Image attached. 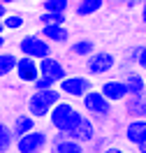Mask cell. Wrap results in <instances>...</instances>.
<instances>
[{
    "instance_id": "cell-1",
    "label": "cell",
    "mask_w": 146,
    "mask_h": 153,
    "mask_svg": "<svg viewBox=\"0 0 146 153\" xmlns=\"http://www.w3.org/2000/svg\"><path fill=\"white\" fill-rule=\"evenodd\" d=\"M79 109H81V114L88 116L97 128H100V125H107L109 121H111V116H114V105L107 102L97 88L88 91L86 95L81 97V107H79Z\"/></svg>"
},
{
    "instance_id": "cell-2",
    "label": "cell",
    "mask_w": 146,
    "mask_h": 153,
    "mask_svg": "<svg viewBox=\"0 0 146 153\" xmlns=\"http://www.w3.org/2000/svg\"><path fill=\"white\" fill-rule=\"evenodd\" d=\"M81 118H84L81 109H79L74 102H70V100H60L47 116L51 130H53V132H63V134H67Z\"/></svg>"
},
{
    "instance_id": "cell-3",
    "label": "cell",
    "mask_w": 146,
    "mask_h": 153,
    "mask_svg": "<svg viewBox=\"0 0 146 153\" xmlns=\"http://www.w3.org/2000/svg\"><path fill=\"white\" fill-rule=\"evenodd\" d=\"M63 95L58 88H49V91H33L26 102V114L33 116L35 121H44L49 116V111L58 105Z\"/></svg>"
},
{
    "instance_id": "cell-4",
    "label": "cell",
    "mask_w": 146,
    "mask_h": 153,
    "mask_svg": "<svg viewBox=\"0 0 146 153\" xmlns=\"http://www.w3.org/2000/svg\"><path fill=\"white\" fill-rule=\"evenodd\" d=\"M16 49H19V56L23 58H33V60H44V58L53 56V47L49 44L47 39H42L37 33H26L23 37L16 42Z\"/></svg>"
},
{
    "instance_id": "cell-5",
    "label": "cell",
    "mask_w": 146,
    "mask_h": 153,
    "mask_svg": "<svg viewBox=\"0 0 146 153\" xmlns=\"http://www.w3.org/2000/svg\"><path fill=\"white\" fill-rule=\"evenodd\" d=\"M84 70H86L88 79H95V76H107L109 79V74L116 70V56L109 53V51L97 49L95 53H90L84 60Z\"/></svg>"
},
{
    "instance_id": "cell-6",
    "label": "cell",
    "mask_w": 146,
    "mask_h": 153,
    "mask_svg": "<svg viewBox=\"0 0 146 153\" xmlns=\"http://www.w3.org/2000/svg\"><path fill=\"white\" fill-rule=\"evenodd\" d=\"M56 88L60 91L63 100L67 97L70 102H72V100H81L88 91H93V88H95V81L88 79L86 74H67L63 81H58Z\"/></svg>"
},
{
    "instance_id": "cell-7",
    "label": "cell",
    "mask_w": 146,
    "mask_h": 153,
    "mask_svg": "<svg viewBox=\"0 0 146 153\" xmlns=\"http://www.w3.org/2000/svg\"><path fill=\"white\" fill-rule=\"evenodd\" d=\"M49 139H51L49 130L37 128L33 132L23 134L21 139H16L14 149H16V153H47L49 151Z\"/></svg>"
},
{
    "instance_id": "cell-8",
    "label": "cell",
    "mask_w": 146,
    "mask_h": 153,
    "mask_svg": "<svg viewBox=\"0 0 146 153\" xmlns=\"http://www.w3.org/2000/svg\"><path fill=\"white\" fill-rule=\"evenodd\" d=\"M97 91H100V93H102V97H104L107 102H111V105H123V102L127 100V91H125L123 81H121L118 76L104 79V81L97 86Z\"/></svg>"
},
{
    "instance_id": "cell-9",
    "label": "cell",
    "mask_w": 146,
    "mask_h": 153,
    "mask_svg": "<svg viewBox=\"0 0 146 153\" xmlns=\"http://www.w3.org/2000/svg\"><path fill=\"white\" fill-rule=\"evenodd\" d=\"M97 132H100V130H97V125L93 123L88 116H84V118H81V121H79V123L67 132V137L72 139V142L81 144V146H88V144L97 137Z\"/></svg>"
},
{
    "instance_id": "cell-10",
    "label": "cell",
    "mask_w": 146,
    "mask_h": 153,
    "mask_svg": "<svg viewBox=\"0 0 146 153\" xmlns=\"http://www.w3.org/2000/svg\"><path fill=\"white\" fill-rule=\"evenodd\" d=\"M37 72H39V76H49V79L63 81V79L70 74V67L65 65L60 58L51 56V58H44V60L37 63Z\"/></svg>"
},
{
    "instance_id": "cell-11",
    "label": "cell",
    "mask_w": 146,
    "mask_h": 153,
    "mask_svg": "<svg viewBox=\"0 0 146 153\" xmlns=\"http://www.w3.org/2000/svg\"><path fill=\"white\" fill-rule=\"evenodd\" d=\"M123 137L130 146L139 149L146 142V118H130L123 125Z\"/></svg>"
},
{
    "instance_id": "cell-12",
    "label": "cell",
    "mask_w": 146,
    "mask_h": 153,
    "mask_svg": "<svg viewBox=\"0 0 146 153\" xmlns=\"http://www.w3.org/2000/svg\"><path fill=\"white\" fill-rule=\"evenodd\" d=\"M42 39H47L51 47H67L72 42V35H70V28L67 26H39V33H37Z\"/></svg>"
},
{
    "instance_id": "cell-13",
    "label": "cell",
    "mask_w": 146,
    "mask_h": 153,
    "mask_svg": "<svg viewBox=\"0 0 146 153\" xmlns=\"http://www.w3.org/2000/svg\"><path fill=\"white\" fill-rule=\"evenodd\" d=\"M49 153H88V149L77 142H72L67 134L53 132L51 139H49Z\"/></svg>"
},
{
    "instance_id": "cell-14",
    "label": "cell",
    "mask_w": 146,
    "mask_h": 153,
    "mask_svg": "<svg viewBox=\"0 0 146 153\" xmlns=\"http://www.w3.org/2000/svg\"><path fill=\"white\" fill-rule=\"evenodd\" d=\"M118 79L123 81V86L127 91V97H139L146 93V81H144V74L139 70H130L123 76H118Z\"/></svg>"
},
{
    "instance_id": "cell-15",
    "label": "cell",
    "mask_w": 146,
    "mask_h": 153,
    "mask_svg": "<svg viewBox=\"0 0 146 153\" xmlns=\"http://www.w3.org/2000/svg\"><path fill=\"white\" fill-rule=\"evenodd\" d=\"M37 128H39V123L33 118V116H28L26 111H23V114H16V116H14V121L10 123V130H12L14 142H16V139H21L23 134H28V132H33V130H37Z\"/></svg>"
},
{
    "instance_id": "cell-16",
    "label": "cell",
    "mask_w": 146,
    "mask_h": 153,
    "mask_svg": "<svg viewBox=\"0 0 146 153\" xmlns=\"http://www.w3.org/2000/svg\"><path fill=\"white\" fill-rule=\"evenodd\" d=\"M14 74L19 79L21 84H33L35 79H37V60H33V58H23L19 56L16 60V70H14Z\"/></svg>"
},
{
    "instance_id": "cell-17",
    "label": "cell",
    "mask_w": 146,
    "mask_h": 153,
    "mask_svg": "<svg viewBox=\"0 0 146 153\" xmlns=\"http://www.w3.org/2000/svg\"><path fill=\"white\" fill-rule=\"evenodd\" d=\"M97 47H95V42L93 39H88V37H79V39H72L67 44V53L72 58H81V60H86L90 53H95Z\"/></svg>"
},
{
    "instance_id": "cell-18",
    "label": "cell",
    "mask_w": 146,
    "mask_h": 153,
    "mask_svg": "<svg viewBox=\"0 0 146 153\" xmlns=\"http://www.w3.org/2000/svg\"><path fill=\"white\" fill-rule=\"evenodd\" d=\"M104 7V0H77L72 2V14L79 16V19H86V16H93Z\"/></svg>"
},
{
    "instance_id": "cell-19",
    "label": "cell",
    "mask_w": 146,
    "mask_h": 153,
    "mask_svg": "<svg viewBox=\"0 0 146 153\" xmlns=\"http://www.w3.org/2000/svg\"><path fill=\"white\" fill-rule=\"evenodd\" d=\"M123 111H125L127 121L130 118H146V97L139 95V97H127L123 102Z\"/></svg>"
},
{
    "instance_id": "cell-20",
    "label": "cell",
    "mask_w": 146,
    "mask_h": 153,
    "mask_svg": "<svg viewBox=\"0 0 146 153\" xmlns=\"http://www.w3.org/2000/svg\"><path fill=\"white\" fill-rule=\"evenodd\" d=\"M16 60H19V56L14 51H0V79H7L10 74H14Z\"/></svg>"
},
{
    "instance_id": "cell-21",
    "label": "cell",
    "mask_w": 146,
    "mask_h": 153,
    "mask_svg": "<svg viewBox=\"0 0 146 153\" xmlns=\"http://www.w3.org/2000/svg\"><path fill=\"white\" fill-rule=\"evenodd\" d=\"M72 2L70 0H42L39 12H51V14H70Z\"/></svg>"
},
{
    "instance_id": "cell-22",
    "label": "cell",
    "mask_w": 146,
    "mask_h": 153,
    "mask_svg": "<svg viewBox=\"0 0 146 153\" xmlns=\"http://www.w3.org/2000/svg\"><path fill=\"white\" fill-rule=\"evenodd\" d=\"M23 26H26V16L21 12H10L2 19V28L7 33H19V30H23Z\"/></svg>"
},
{
    "instance_id": "cell-23",
    "label": "cell",
    "mask_w": 146,
    "mask_h": 153,
    "mask_svg": "<svg viewBox=\"0 0 146 153\" xmlns=\"http://www.w3.org/2000/svg\"><path fill=\"white\" fill-rule=\"evenodd\" d=\"M39 26H67V14H51V12H39L37 14Z\"/></svg>"
},
{
    "instance_id": "cell-24",
    "label": "cell",
    "mask_w": 146,
    "mask_h": 153,
    "mask_svg": "<svg viewBox=\"0 0 146 153\" xmlns=\"http://www.w3.org/2000/svg\"><path fill=\"white\" fill-rule=\"evenodd\" d=\"M14 149V137H12L10 123L0 121V153H10Z\"/></svg>"
},
{
    "instance_id": "cell-25",
    "label": "cell",
    "mask_w": 146,
    "mask_h": 153,
    "mask_svg": "<svg viewBox=\"0 0 146 153\" xmlns=\"http://www.w3.org/2000/svg\"><path fill=\"white\" fill-rule=\"evenodd\" d=\"M30 86H33V91H49V88H56V86H58V81H56V79H49V76H39L37 74V79H35Z\"/></svg>"
},
{
    "instance_id": "cell-26",
    "label": "cell",
    "mask_w": 146,
    "mask_h": 153,
    "mask_svg": "<svg viewBox=\"0 0 146 153\" xmlns=\"http://www.w3.org/2000/svg\"><path fill=\"white\" fill-rule=\"evenodd\" d=\"M107 146H111V144H109V137H107V134H100V132H97V137L88 144L86 149H93V153H102Z\"/></svg>"
},
{
    "instance_id": "cell-27",
    "label": "cell",
    "mask_w": 146,
    "mask_h": 153,
    "mask_svg": "<svg viewBox=\"0 0 146 153\" xmlns=\"http://www.w3.org/2000/svg\"><path fill=\"white\" fill-rule=\"evenodd\" d=\"M137 70L139 72H146V44L139 47V56H137Z\"/></svg>"
},
{
    "instance_id": "cell-28",
    "label": "cell",
    "mask_w": 146,
    "mask_h": 153,
    "mask_svg": "<svg viewBox=\"0 0 146 153\" xmlns=\"http://www.w3.org/2000/svg\"><path fill=\"white\" fill-rule=\"evenodd\" d=\"M102 153H125V151H123L121 146H116V144H111V146H107V149H104Z\"/></svg>"
},
{
    "instance_id": "cell-29",
    "label": "cell",
    "mask_w": 146,
    "mask_h": 153,
    "mask_svg": "<svg viewBox=\"0 0 146 153\" xmlns=\"http://www.w3.org/2000/svg\"><path fill=\"white\" fill-rule=\"evenodd\" d=\"M7 14H10V10H7V2H0V21L5 19Z\"/></svg>"
},
{
    "instance_id": "cell-30",
    "label": "cell",
    "mask_w": 146,
    "mask_h": 153,
    "mask_svg": "<svg viewBox=\"0 0 146 153\" xmlns=\"http://www.w3.org/2000/svg\"><path fill=\"white\" fill-rule=\"evenodd\" d=\"M139 16H142V23H146V0L142 2V12H139Z\"/></svg>"
},
{
    "instance_id": "cell-31",
    "label": "cell",
    "mask_w": 146,
    "mask_h": 153,
    "mask_svg": "<svg viewBox=\"0 0 146 153\" xmlns=\"http://www.w3.org/2000/svg\"><path fill=\"white\" fill-rule=\"evenodd\" d=\"M5 47H7V37L0 35V51H5Z\"/></svg>"
},
{
    "instance_id": "cell-32",
    "label": "cell",
    "mask_w": 146,
    "mask_h": 153,
    "mask_svg": "<svg viewBox=\"0 0 146 153\" xmlns=\"http://www.w3.org/2000/svg\"><path fill=\"white\" fill-rule=\"evenodd\" d=\"M123 7H130V10H132V7H137V2L135 0H127V2H123Z\"/></svg>"
},
{
    "instance_id": "cell-33",
    "label": "cell",
    "mask_w": 146,
    "mask_h": 153,
    "mask_svg": "<svg viewBox=\"0 0 146 153\" xmlns=\"http://www.w3.org/2000/svg\"><path fill=\"white\" fill-rule=\"evenodd\" d=\"M137 151H139V153H146V142L142 144V146H139V149H137Z\"/></svg>"
},
{
    "instance_id": "cell-34",
    "label": "cell",
    "mask_w": 146,
    "mask_h": 153,
    "mask_svg": "<svg viewBox=\"0 0 146 153\" xmlns=\"http://www.w3.org/2000/svg\"><path fill=\"white\" fill-rule=\"evenodd\" d=\"M0 35H5V28H2V21H0Z\"/></svg>"
},
{
    "instance_id": "cell-35",
    "label": "cell",
    "mask_w": 146,
    "mask_h": 153,
    "mask_svg": "<svg viewBox=\"0 0 146 153\" xmlns=\"http://www.w3.org/2000/svg\"><path fill=\"white\" fill-rule=\"evenodd\" d=\"M142 74H144V81H146V72H142Z\"/></svg>"
},
{
    "instance_id": "cell-36",
    "label": "cell",
    "mask_w": 146,
    "mask_h": 153,
    "mask_svg": "<svg viewBox=\"0 0 146 153\" xmlns=\"http://www.w3.org/2000/svg\"><path fill=\"white\" fill-rule=\"evenodd\" d=\"M144 97H146V93H144Z\"/></svg>"
},
{
    "instance_id": "cell-37",
    "label": "cell",
    "mask_w": 146,
    "mask_h": 153,
    "mask_svg": "<svg viewBox=\"0 0 146 153\" xmlns=\"http://www.w3.org/2000/svg\"><path fill=\"white\" fill-rule=\"evenodd\" d=\"M47 153H49V151H47Z\"/></svg>"
}]
</instances>
